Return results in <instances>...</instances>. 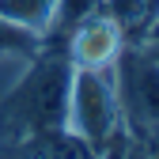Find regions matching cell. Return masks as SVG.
I'll use <instances>...</instances> for the list:
<instances>
[{
    "instance_id": "2",
    "label": "cell",
    "mask_w": 159,
    "mask_h": 159,
    "mask_svg": "<svg viewBox=\"0 0 159 159\" xmlns=\"http://www.w3.org/2000/svg\"><path fill=\"white\" fill-rule=\"evenodd\" d=\"M114 87L129 140H148L159 133V65L148 49H121L114 61Z\"/></svg>"
},
{
    "instance_id": "6",
    "label": "cell",
    "mask_w": 159,
    "mask_h": 159,
    "mask_svg": "<svg viewBox=\"0 0 159 159\" xmlns=\"http://www.w3.org/2000/svg\"><path fill=\"white\" fill-rule=\"evenodd\" d=\"M106 8V0H57L53 4V23H49V30H57V34H68V30H76L84 19H91V15H98Z\"/></svg>"
},
{
    "instance_id": "10",
    "label": "cell",
    "mask_w": 159,
    "mask_h": 159,
    "mask_svg": "<svg viewBox=\"0 0 159 159\" xmlns=\"http://www.w3.org/2000/svg\"><path fill=\"white\" fill-rule=\"evenodd\" d=\"M148 38H159V19H155L152 27H148Z\"/></svg>"
},
{
    "instance_id": "1",
    "label": "cell",
    "mask_w": 159,
    "mask_h": 159,
    "mask_svg": "<svg viewBox=\"0 0 159 159\" xmlns=\"http://www.w3.org/2000/svg\"><path fill=\"white\" fill-rule=\"evenodd\" d=\"M65 129L76 133L91 152H102L110 136L121 129V106L110 68H76L68 91V117Z\"/></svg>"
},
{
    "instance_id": "5",
    "label": "cell",
    "mask_w": 159,
    "mask_h": 159,
    "mask_svg": "<svg viewBox=\"0 0 159 159\" xmlns=\"http://www.w3.org/2000/svg\"><path fill=\"white\" fill-rule=\"evenodd\" d=\"M53 4L57 0H0V15L42 38L49 30V23H53Z\"/></svg>"
},
{
    "instance_id": "8",
    "label": "cell",
    "mask_w": 159,
    "mask_h": 159,
    "mask_svg": "<svg viewBox=\"0 0 159 159\" xmlns=\"http://www.w3.org/2000/svg\"><path fill=\"white\" fill-rule=\"evenodd\" d=\"M125 159H152V152H148V144H140V140H129V144H125Z\"/></svg>"
},
{
    "instance_id": "3",
    "label": "cell",
    "mask_w": 159,
    "mask_h": 159,
    "mask_svg": "<svg viewBox=\"0 0 159 159\" xmlns=\"http://www.w3.org/2000/svg\"><path fill=\"white\" fill-rule=\"evenodd\" d=\"M68 91H72V68H68L65 57H49L46 65H38L34 76L23 84V102H19L27 125L34 133H57V129H65Z\"/></svg>"
},
{
    "instance_id": "9",
    "label": "cell",
    "mask_w": 159,
    "mask_h": 159,
    "mask_svg": "<svg viewBox=\"0 0 159 159\" xmlns=\"http://www.w3.org/2000/svg\"><path fill=\"white\" fill-rule=\"evenodd\" d=\"M148 42H152V46H148V57L159 65V38H148Z\"/></svg>"
},
{
    "instance_id": "7",
    "label": "cell",
    "mask_w": 159,
    "mask_h": 159,
    "mask_svg": "<svg viewBox=\"0 0 159 159\" xmlns=\"http://www.w3.org/2000/svg\"><path fill=\"white\" fill-rule=\"evenodd\" d=\"M34 49H38V34L0 15V53H19L23 57V53H34Z\"/></svg>"
},
{
    "instance_id": "4",
    "label": "cell",
    "mask_w": 159,
    "mask_h": 159,
    "mask_svg": "<svg viewBox=\"0 0 159 159\" xmlns=\"http://www.w3.org/2000/svg\"><path fill=\"white\" fill-rule=\"evenodd\" d=\"M121 34L125 27L114 15H91L76 30H68V61L76 68H114L121 53Z\"/></svg>"
}]
</instances>
